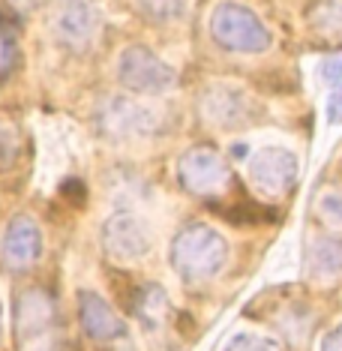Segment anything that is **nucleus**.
Instances as JSON below:
<instances>
[{
  "label": "nucleus",
  "instance_id": "nucleus-8",
  "mask_svg": "<svg viewBox=\"0 0 342 351\" xmlns=\"http://www.w3.org/2000/svg\"><path fill=\"white\" fill-rule=\"evenodd\" d=\"M162 123L159 108L147 106L138 99H108L99 108V126L102 132L114 135V138H138V135H150L156 126Z\"/></svg>",
  "mask_w": 342,
  "mask_h": 351
},
{
  "label": "nucleus",
  "instance_id": "nucleus-25",
  "mask_svg": "<svg viewBox=\"0 0 342 351\" xmlns=\"http://www.w3.org/2000/svg\"><path fill=\"white\" fill-rule=\"evenodd\" d=\"M0 337H3V303H0Z\"/></svg>",
  "mask_w": 342,
  "mask_h": 351
},
{
  "label": "nucleus",
  "instance_id": "nucleus-17",
  "mask_svg": "<svg viewBox=\"0 0 342 351\" xmlns=\"http://www.w3.org/2000/svg\"><path fill=\"white\" fill-rule=\"evenodd\" d=\"M19 150H21V145H19V135H15V130L0 121V171L10 169L15 159H19Z\"/></svg>",
  "mask_w": 342,
  "mask_h": 351
},
{
  "label": "nucleus",
  "instance_id": "nucleus-12",
  "mask_svg": "<svg viewBox=\"0 0 342 351\" xmlns=\"http://www.w3.org/2000/svg\"><path fill=\"white\" fill-rule=\"evenodd\" d=\"M78 322H82V330L87 333V339H93V342H111V339H121L126 333L123 318L97 291L78 294Z\"/></svg>",
  "mask_w": 342,
  "mask_h": 351
},
{
  "label": "nucleus",
  "instance_id": "nucleus-22",
  "mask_svg": "<svg viewBox=\"0 0 342 351\" xmlns=\"http://www.w3.org/2000/svg\"><path fill=\"white\" fill-rule=\"evenodd\" d=\"M328 121L330 123H342V78L333 84V93L328 99Z\"/></svg>",
  "mask_w": 342,
  "mask_h": 351
},
{
  "label": "nucleus",
  "instance_id": "nucleus-3",
  "mask_svg": "<svg viewBox=\"0 0 342 351\" xmlns=\"http://www.w3.org/2000/svg\"><path fill=\"white\" fill-rule=\"evenodd\" d=\"M117 78L126 90L145 93V97H156L178 84V73L165 63L159 54H154L145 45H130L121 60H117Z\"/></svg>",
  "mask_w": 342,
  "mask_h": 351
},
{
  "label": "nucleus",
  "instance_id": "nucleus-14",
  "mask_svg": "<svg viewBox=\"0 0 342 351\" xmlns=\"http://www.w3.org/2000/svg\"><path fill=\"white\" fill-rule=\"evenodd\" d=\"M309 21L321 36L342 39V0H318Z\"/></svg>",
  "mask_w": 342,
  "mask_h": 351
},
{
  "label": "nucleus",
  "instance_id": "nucleus-18",
  "mask_svg": "<svg viewBox=\"0 0 342 351\" xmlns=\"http://www.w3.org/2000/svg\"><path fill=\"white\" fill-rule=\"evenodd\" d=\"M225 351H282V348L273 339L258 337V333H241V337H234L228 342Z\"/></svg>",
  "mask_w": 342,
  "mask_h": 351
},
{
  "label": "nucleus",
  "instance_id": "nucleus-20",
  "mask_svg": "<svg viewBox=\"0 0 342 351\" xmlns=\"http://www.w3.org/2000/svg\"><path fill=\"white\" fill-rule=\"evenodd\" d=\"M318 75H321V82L337 84L342 78V51L339 54H328V58L321 60V66H318Z\"/></svg>",
  "mask_w": 342,
  "mask_h": 351
},
{
  "label": "nucleus",
  "instance_id": "nucleus-21",
  "mask_svg": "<svg viewBox=\"0 0 342 351\" xmlns=\"http://www.w3.org/2000/svg\"><path fill=\"white\" fill-rule=\"evenodd\" d=\"M321 217L333 226H342V193H328L321 198Z\"/></svg>",
  "mask_w": 342,
  "mask_h": 351
},
{
  "label": "nucleus",
  "instance_id": "nucleus-5",
  "mask_svg": "<svg viewBox=\"0 0 342 351\" xmlns=\"http://www.w3.org/2000/svg\"><path fill=\"white\" fill-rule=\"evenodd\" d=\"M198 114L213 130H243L258 117V106L234 84H210L198 93Z\"/></svg>",
  "mask_w": 342,
  "mask_h": 351
},
{
  "label": "nucleus",
  "instance_id": "nucleus-16",
  "mask_svg": "<svg viewBox=\"0 0 342 351\" xmlns=\"http://www.w3.org/2000/svg\"><path fill=\"white\" fill-rule=\"evenodd\" d=\"M186 6H189V0H141V10L159 21L180 19L186 12Z\"/></svg>",
  "mask_w": 342,
  "mask_h": 351
},
{
  "label": "nucleus",
  "instance_id": "nucleus-7",
  "mask_svg": "<svg viewBox=\"0 0 342 351\" xmlns=\"http://www.w3.org/2000/svg\"><path fill=\"white\" fill-rule=\"evenodd\" d=\"M99 27H102L99 12L87 0H63L51 15V30L58 36V43L73 51L90 49L99 36Z\"/></svg>",
  "mask_w": 342,
  "mask_h": 351
},
{
  "label": "nucleus",
  "instance_id": "nucleus-6",
  "mask_svg": "<svg viewBox=\"0 0 342 351\" xmlns=\"http://www.w3.org/2000/svg\"><path fill=\"white\" fill-rule=\"evenodd\" d=\"M150 243H154V237H150L147 222L138 219L135 213H114L102 226V250L108 258L123 261V265L145 258L150 252Z\"/></svg>",
  "mask_w": 342,
  "mask_h": 351
},
{
  "label": "nucleus",
  "instance_id": "nucleus-9",
  "mask_svg": "<svg viewBox=\"0 0 342 351\" xmlns=\"http://www.w3.org/2000/svg\"><path fill=\"white\" fill-rule=\"evenodd\" d=\"M246 174L261 195H285L297 180V156L285 147H265L249 159Z\"/></svg>",
  "mask_w": 342,
  "mask_h": 351
},
{
  "label": "nucleus",
  "instance_id": "nucleus-19",
  "mask_svg": "<svg viewBox=\"0 0 342 351\" xmlns=\"http://www.w3.org/2000/svg\"><path fill=\"white\" fill-rule=\"evenodd\" d=\"M15 60H19V45H15V39L6 30H0V75L10 73Z\"/></svg>",
  "mask_w": 342,
  "mask_h": 351
},
{
  "label": "nucleus",
  "instance_id": "nucleus-15",
  "mask_svg": "<svg viewBox=\"0 0 342 351\" xmlns=\"http://www.w3.org/2000/svg\"><path fill=\"white\" fill-rule=\"evenodd\" d=\"M165 309H169V300H165V291L159 285H147V289L135 294V313L147 324H156L165 315Z\"/></svg>",
  "mask_w": 342,
  "mask_h": 351
},
{
  "label": "nucleus",
  "instance_id": "nucleus-23",
  "mask_svg": "<svg viewBox=\"0 0 342 351\" xmlns=\"http://www.w3.org/2000/svg\"><path fill=\"white\" fill-rule=\"evenodd\" d=\"M318 351H342V324L333 327L328 337L321 339V348H318Z\"/></svg>",
  "mask_w": 342,
  "mask_h": 351
},
{
  "label": "nucleus",
  "instance_id": "nucleus-1",
  "mask_svg": "<svg viewBox=\"0 0 342 351\" xmlns=\"http://www.w3.org/2000/svg\"><path fill=\"white\" fill-rule=\"evenodd\" d=\"M228 258V243L217 228L204 222H189L171 241V267L189 285H201L222 270Z\"/></svg>",
  "mask_w": 342,
  "mask_h": 351
},
{
  "label": "nucleus",
  "instance_id": "nucleus-2",
  "mask_svg": "<svg viewBox=\"0 0 342 351\" xmlns=\"http://www.w3.org/2000/svg\"><path fill=\"white\" fill-rule=\"evenodd\" d=\"M210 34L225 51H241V54H258L270 49V30L249 6L243 3H219L210 12Z\"/></svg>",
  "mask_w": 342,
  "mask_h": 351
},
{
  "label": "nucleus",
  "instance_id": "nucleus-11",
  "mask_svg": "<svg viewBox=\"0 0 342 351\" xmlns=\"http://www.w3.org/2000/svg\"><path fill=\"white\" fill-rule=\"evenodd\" d=\"M54 318H58L54 300L49 298V291H42V289H27L19 298V303H15V330H19V339L25 342V346L49 339Z\"/></svg>",
  "mask_w": 342,
  "mask_h": 351
},
{
  "label": "nucleus",
  "instance_id": "nucleus-13",
  "mask_svg": "<svg viewBox=\"0 0 342 351\" xmlns=\"http://www.w3.org/2000/svg\"><path fill=\"white\" fill-rule=\"evenodd\" d=\"M306 270L315 279L339 276L342 274V241H330V237L315 241L306 252Z\"/></svg>",
  "mask_w": 342,
  "mask_h": 351
},
{
  "label": "nucleus",
  "instance_id": "nucleus-24",
  "mask_svg": "<svg viewBox=\"0 0 342 351\" xmlns=\"http://www.w3.org/2000/svg\"><path fill=\"white\" fill-rule=\"evenodd\" d=\"M10 6L15 12H21V15H30V12H39L45 6V0H10Z\"/></svg>",
  "mask_w": 342,
  "mask_h": 351
},
{
  "label": "nucleus",
  "instance_id": "nucleus-4",
  "mask_svg": "<svg viewBox=\"0 0 342 351\" xmlns=\"http://www.w3.org/2000/svg\"><path fill=\"white\" fill-rule=\"evenodd\" d=\"M178 180L198 198H219L232 186V169L213 147H193L178 159Z\"/></svg>",
  "mask_w": 342,
  "mask_h": 351
},
{
  "label": "nucleus",
  "instance_id": "nucleus-10",
  "mask_svg": "<svg viewBox=\"0 0 342 351\" xmlns=\"http://www.w3.org/2000/svg\"><path fill=\"white\" fill-rule=\"evenodd\" d=\"M42 255V231H39L36 219L27 217V213H19L12 217V222L6 226L3 234V246H0V258L3 265L21 274V270L34 267Z\"/></svg>",
  "mask_w": 342,
  "mask_h": 351
}]
</instances>
